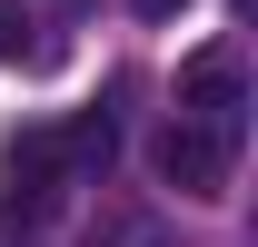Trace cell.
<instances>
[{
	"label": "cell",
	"instance_id": "3957f363",
	"mask_svg": "<svg viewBox=\"0 0 258 247\" xmlns=\"http://www.w3.org/2000/svg\"><path fill=\"white\" fill-rule=\"evenodd\" d=\"M70 158H60V129H20L10 139V217H50L70 198Z\"/></svg>",
	"mask_w": 258,
	"mask_h": 247
},
{
	"label": "cell",
	"instance_id": "7a4b0ae2",
	"mask_svg": "<svg viewBox=\"0 0 258 247\" xmlns=\"http://www.w3.org/2000/svg\"><path fill=\"white\" fill-rule=\"evenodd\" d=\"M238 109H248V79H238V50H199L179 69V119L219 129L228 149H238Z\"/></svg>",
	"mask_w": 258,
	"mask_h": 247
},
{
	"label": "cell",
	"instance_id": "277c9868",
	"mask_svg": "<svg viewBox=\"0 0 258 247\" xmlns=\"http://www.w3.org/2000/svg\"><path fill=\"white\" fill-rule=\"evenodd\" d=\"M109 149H119V139H109V109H80V119L60 129V158H70V178H90V168H109Z\"/></svg>",
	"mask_w": 258,
	"mask_h": 247
},
{
	"label": "cell",
	"instance_id": "8992f818",
	"mask_svg": "<svg viewBox=\"0 0 258 247\" xmlns=\"http://www.w3.org/2000/svg\"><path fill=\"white\" fill-rule=\"evenodd\" d=\"M129 10H139V20H179L189 0H129Z\"/></svg>",
	"mask_w": 258,
	"mask_h": 247
},
{
	"label": "cell",
	"instance_id": "5b68a950",
	"mask_svg": "<svg viewBox=\"0 0 258 247\" xmlns=\"http://www.w3.org/2000/svg\"><path fill=\"white\" fill-rule=\"evenodd\" d=\"M20 30H30V10H20V0H0V60H20Z\"/></svg>",
	"mask_w": 258,
	"mask_h": 247
},
{
	"label": "cell",
	"instance_id": "6da1fadb",
	"mask_svg": "<svg viewBox=\"0 0 258 247\" xmlns=\"http://www.w3.org/2000/svg\"><path fill=\"white\" fill-rule=\"evenodd\" d=\"M149 168H159L179 198H228V139L199 119H169L159 139H149Z\"/></svg>",
	"mask_w": 258,
	"mask_h": 247
}]
</instances>
